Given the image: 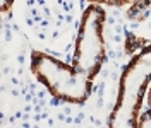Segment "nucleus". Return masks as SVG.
<instances>
[{
  "mask_svg": "<svg viewBox=\"0 0 151 128\" xmlns=\"http://www.w3.org/2000/svg\"><path fill=\"white\" fill-rule=\"evenodd\" d=\"M137 127L139 128H144V127H151V111H146L142 113L139 119H137Z\"/></svg>",
  "mask_w": 151,
  "mask_h": 128,
  "instance_id": "obj_4",
  "label": "nucleus"
},
{
  "mask_svg": "<svg viewBox=\"0 0 151 128\" xmlns=\"http://www.w3.org/2000/svg\"><path fill=\"white\" fill-rule=\"evenodd\" d=\"M12 2H14V0H2V5H0L2 12H9L10 7H12Z\"/></svg>",
  "mask_w": 151,
  "mask_h": 128,
  "instance_id": "obj_5",
  "label": "nucleus"
},
{
  "mask_svg": "<svg viewBox=\"0 0 151 128\" xmlns=\"http://www.w3.org/2000/svg\"><path fill=\"white\" fill-rule=\"evenodd\" d=\"M148 104H150V108H151V84H150V87H148Z\"/></svg>",
  "mask_w": 151,
  "mask_h": 128,
  "instance_id": "obj_6",
  "label": "nucleus"
},
{
  "mask_svg": "<svg viewBox=\"0 0 151 128\" xmlns=\"http://www.w3.org/2000/svg\"><path fill=\"white\" fill-rule=\"evenodd\" d=\"M86 2H91V4H106V5H125V4H131L132 0H86Z\"/></svg>",
  "mask_w": 151,
  "mask_h": 128,
  "instance_id": "obj_3",
  "label": "nucleus"
},
{
  "mask_svg": "<svg viewBox=\"0 0 151 128\" xmlns=\"http://www.w3.org/2000/svg\"><path fill=\"white\" fill-rule=\"evenodd\" d=\"M31 72L53 97L60 101L83 104L91 94V79L81 73L74 65H67L43 51H33Z\"/></svg>",
  "mask_w": 151,
  "mask_h": 128,
  "instance_id": "obj_1",
  "label": "nucleus"
},
{
  "mask_svg": "<svg viewBox=\"0 0 151 128\" xmlns=\"http://www.w3.org/2000/svg\"><path fill=\"white\" fill-rule=\"evenodd\" d=\"M105 12L98 4L86 7L81 26L76 39L74 67L88 79L93 80L98 75L105 60V39H103Z\"/></svg>",
  "mask_w": 151,
  "mask_h": 128,
  "instance_id": "obj_2",
  "label": "nucleus"
}]
</instances>
